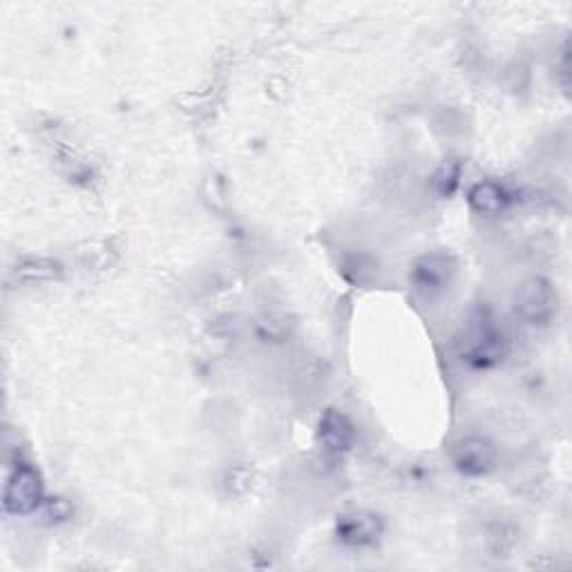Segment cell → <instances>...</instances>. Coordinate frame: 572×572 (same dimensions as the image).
<instances>
[{"label":"cell","mask_w":572,"mask_h":572,"mask_svg":"<svg viewBox=\"0 0 572 572\" xmlns=\"http://www.w3.org/2000/svg\"><path fill=\"white\" fill-rule=\"evenodd\" d=\"M510 340L490 314H479L460 340V358L475 370H492L507 358Z\"/></svg>","instance_id":"cell-1"},{"label":"cell","mask_w":572,"mask_h":572,"mask_svg":"<svg viewBox=\"0 0 572 572\" xmlns=\"http://www.w3.org/2000/svg\"><path fill=\"white\" fill-rule=\"evenodd\" d=\"M516 316L530 327H548L559 311V295L550 280L530 278L514 295Z\"/></svg>","instance_id":"cell-2"},{"label":"cell","mask_w":572,"mask_h":572,"mask_svg":"<svg viewBox=\"0 0 572 572\" xmlns=\"http://www.w3.org/2000/svg\"><path fill=\"white\" fill-rule=\"evenodd\" d=\"M456 278V259L450 253H425L411 265L409 282L425 300L441 297Z\"/></svg>","instance_id":"cell-3"},{"label":"cell","mask_w":572,"mask_h":572,"mask_svg":"<svg viewBox=\"0 0 572 572\" xmlns=\"http://www.w3.org/2000/svg\"><path fill=\"white\" fill-rule=\"evenodd\" d=\"M43 501H45V488L38 470L30 463H19L5 483V494H3L5 512L14 516H25L36 512Z\"/></svg>","instance_id":"cell-4"},{"label":"cell","mask_w":572,"mask_h":572,"mask_svg":"<svg viewBox=\"0 0 572 572\" xmlns=\"http://www.w3.org/2000/svg\"><path fill=\"white\" fill-rule=\"evenodd\" d=\"M497 460H499V452L494 443L479 434L463 436L452 447V463L467 479L488 477L490 472H494Z\"/></svg>","instance_id":"cell-5"},{"label":"cell","mask_w":572,"mask_h":572,"mask_svg":"<svg viewBox=\"0 0 572 572\" xmlns=\"http://www.w3.org/2000/svg\"><path fill=\"white\" fill-rule=\"evenodd\" d=\"M383 518L367 510H355L338 516L336 539L347 548H370L383 537Z\"/></svg>","instance_id":"cell-6"},{"label":"cell","mask_w":572,"mask_h":572,"mask_svg":"<svg viewBox=\"0 0 572 572\" xmlns=\"http://www.w3.org/2000/svg\"><path fill=\"white\" fill-rule=\"evenodd\" d=\"M318 443L329 454H345L355 443V428L338 409H327L318 423Z\"/></svg>","instance_id":"cell-7"},{"label":"cell","mask_w":572,"mask_h":572,"mask_svg":"<svg viewBox=\"0 0 572 572\" xmlns=\"http://www.w3.org/2000/svg\"><path fill=\"white\" fill-rule=\"evenodd\" d=\"M467 201H470L472 211L479 215H501L505 208L512 203V195L505 186L497 182H479L477 186L467 192Z\"/></svg>","instance_id":"cell-8"},{"label":"cell","mask_w":572,"mask_h":572,"mask_svg":"<svg viewBox=\"0 0 572 572\" xmlns=\"http://www.w3.org/2000/svg\"><path fill=\"white\" fill-rule=\"evenodd\" d=\"M340 273L353 287H370L378 278V262L370 253H349L342 257Z\"/></svg>","instance_id":"cell-9"},{"label":"cell","mask_w":572,"mask_h":572,"mask_svg":"<svg viewBox=\"0 0 572 572\" xmlns=\"http://www.w3.org/2000/svg\"><path fill=\"white\" fill-rule=\"evenodd\" d=\"M59 276H61V265L55 262V259H45V257H30L16 267V278L25 282H49V280H57Z\"/></svg>","instance_id":"cell-10"},{"label":"cell","mask_w":572,"mask_h":572,"mask_svg":"<svg viewBox=\"0 0 572 572\" xmlns=\"http://www.w3.org/2000/svg\"><path fill=\"white\" fill-rule=\"evenodd\" d=\"M460 175H463V164L458 160H445L432 177L434 192L443 199L452 197L460 186Z\"/></svg>","instance_id":"cell-11"}]
</instances>
